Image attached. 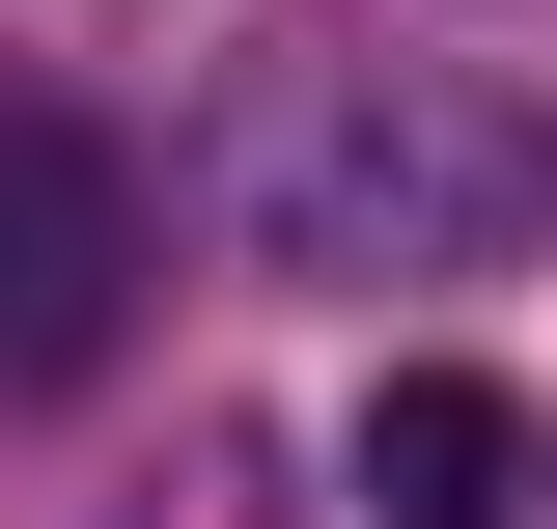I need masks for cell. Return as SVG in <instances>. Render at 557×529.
<instances>
[{
    "mask_svg": "<svg viewBox=\"0 0 557 529\" xmlns=\"http://www.w3.org/2000/svg\"><path fill=\"white\" fill-rule=\"evenodd\" d=\"M196 196H223V251L251 279H502L557 223V139H530V84H474V57H391V28H278L251 84H223V139H196Z\"/></svg>",
    "mask_w": 557,
    "mask_h": 529,
    "instance_id": "1",
    "label": "cell"
},
{
    "mask_svg": "<svg viewBox=\"0 0 557 529\" xmlns=\"http://www.w3.org/2000/svg\"><path fill=\"white\" fill-rule=\"evenodd\" d=\"M112 334H139V168L57 84H0V391H112Z\"/></svg>",
    "mask_w": 557,
    "mask_h": 529,
    "instance_id": "2",
    "label": "cell"
},
{
    "mask_svg": "<svg viewBox=\"0 0 557 529\" xmlns=\"http://www.w3.org/2000/svg\"><path fill=\"white\" fill-rule=\"evenodd\" d=\"M362 502L391 529H530L557 502V418L502 391V362H391V391H362Z\"/></svg>",
    "mask_w": 557,
    "mask_h": 529,
    "instance_id": "3",
    "label": "cell"
}]
</instances>
